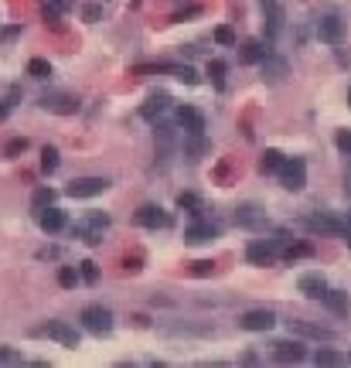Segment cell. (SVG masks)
Instances as JSON below:
<instances>
[{"label": "cell", "mask_w": 351, "mask_h": 368, "mask_svg": "<svg viewBox=\"0 0 351 368\" xmlns=\"http://www.w3.org/2000/svg\"><path fill=\"white\" fill-rule=\"evenodd\" d=\"M113 225V218H109L106 212H89L82 222H76V239H82L86 245H103V235H106V229Z\"/></svg>", "instance_id": "obj_1"}, {"label": "cell", "mask_w": 351, "mask_h": 368, "mask_svg": "<svg viewBox=\"0 0 351 368\" xmlns=\"http://www.w3.org/2000/svg\"><path fill=\"white\" fill-rule=\"evenodd\" d=\"M38 106L45 109V113H55V116H76L82 103H78L76 92H65V89H55V92H45L41 99H38Z\"/></svg>", "instance_id": "obj_2"}, {"label": "cell", "mask_w": 351, "mask_h": 368, "mask_svg": "<svg viewBox=\"0 0 351 368\" xmlns=\"http://www.w3.org/2000/svg\"><path fill=\"white\" fill-rule=\"evenodd\" d=\"M31 337H51V341H58L61 348H78V331L65 321L38 324V327H31Z\"/></svg>", "instance_id": "obj_3"}, {"label": "cell", "mask_w": 351, "mask_h": 368, "mask_svg": "<svg viewBox=\"0 0 351 368\" xmlns=\"http://www.w3.org/2000/svg\"><path fill=\"white\" fill-rule=\"evenodd\" d=\"M78 321H82V327H86L89 334H96V337H103V334H109V331H113V314H109L106 307H99V304L86 307Z\"/></svg>", "instance_id": "obj_4"}, {"label": "cell", "mask_w": 351, "mask_h": 368, "mask_svg": "<svg viewBox=\"0 0 351 368\" xmlns=\"http://www.w3.org/2000/svg\"><path fill=\"white\" fill-rule=\"evenodd\" d=\"M310 232H324V235H345V229L351 225V218H341V215L331 212H314L304 218Z\"/></svg>", "instance_id": "obj_5"}, {"label": "cell", "mask_w": 351, "mask_h": 368, "mask_svg": "<svg viewBox=\"0 0 351 368\" xmlns=\"http://www.w3.org/2000/svg\"><path fill=\"white\" fill-rule=\"evenodd\" d=\"M287 28V14L280 7V0H263V34L266 41H276L280 34Z\"/></svg>", "instance_id": "obj_6"}, {"label": "cell", "mask_w": 351, "mask_h": 368, "mask_svg": "<svg viewBox=\"0 0 351 368\" xmlns=\"http://www.w3.org/2000/svg\"><path fill=\"white\" fill-rule=\"evenodd\" d=\"M280 184L287 188V191H300L307 184V164L300 157H283V164H280Z\"/></svg>", "instance_id": "obj_7"}, {"label": "cell", "mask_w": 351, "mask_h": 368, "mask_svg": "<svg viewBox=\"0 0 351 368\" xmlns=\"http://www.w3.org/2000/svg\"><path fill=\"white\" fill-rule=\"evenodd\" d=\"M106 188H109L106 178H76V181H68L65 195H68V198H96V195H103Z\"/></svg>", "instance_id": "obj_8"}, {"label": "cell", "mask_w": 351, "mask_h": 368, "mask_svg": "<svg viewBox=\"0 0 351 368\" xmlns=\"http://www.w3.org/2000/svg\"><path fill=\"white\" fill-rule=\"evenodd\" d=\"M137 225H143V229H168L171 215L164 212L161 205H140L137 208Z\"/></svg>", "instance_id": "obj_9"}, {"label": "cell", "mask_w": 351, "mask_h": 368, "mask_svg": "<svg viewBox=\"0 0 351 368\" xmlns=\"http://www.w3.org/2000/svg\"><path fill=\"white\" fill-rule=\"evenodd\" d=\"M276 245H280V239H270V242H249L245 260L253 262V266H273L276 262Z\"/></svg>", "instance_id": "obj_10"}, {"label": "cell", "mask_w": 351, "mask_h": 368, "mask_svg": "<svg viewBox=\"0 0 351 368\" xmlns=\"http://www.w3.org/2000/svg\"><path fill=\"white\" fill-rule=\"evenodd\" d=\"M276 324V314L273 310H266V307H260V310H245L243 317H239V327L243 331H270Z\"/></svg>", "instance_id": "obj_11"}, {"label": "cell", "mask_w": 351, "mask_h": 368, "mask_svg": "<svg viewBox=\"0 0 351 368\" xmlns=\"http://www.w3.org/2000/svg\"><path fill=\"white\" fill-rule=\"evenodd\" d=\"M317 38H321L324 45H341V38H345V21L335 14H324L317 21Z\"/></svg>", "instance_id": "obj_12"}, {"label": "cell", "mask_w": 351, "mask_h": 368, "mask_svg": "<svg viewBox=\"0 0 351 368\" xmlns=\"http://www.w3.org/2000/svg\"><path fill=\"white\" fill-rule=\"evenodd\" d=\"M218 232H222V225H215V222H191L184 229V242H191V245L212 242V239H218Z\"/></svg>", "instance_id": "obj_13"}, {"label": "cell", "mask_w": 351, "mask_h": 368, "mask_svg": "<svg viewBox=\"0 0 351 368\" xmlns=\"http://www.w3.org/2000/svg\"><path fill=\"white\" fill-rule=\"evenodd\" d=\"M235 225H243V229H263V225H266V212H263L260 205L245 201V205L235 208Z\"/></svg>", "instance_id": "obj_14"}, {"label": "cell", "mask_w": 351, "mask_h": 368, "mask_svg": "<svg viewBox=\"0 0 351 368\" xmlns=\"http://www.w3.org/2000/svg\"><path fill=\"white\" fill-rule=\"evenodd\" d=\"M273 358L276 362H283V365H297V362H304L307 352L300 341H276L273 344Z\"/></svg>", "instance_id": "obj_15"}, {"label": "cell", "mask_w": 351, "mask_h": 368, "mask_svg": "<svg viewBox=\"0 0 351 368\" xmlns=\"http://www.w3.org/2000/svg\"><path fill=\"white\" fill-rule=\"evenodd\" d=\"M260 72H263V82H266V86H280V82L287 78V61L276 58V55H266V58L260 61Z\"/></svg>", "instance_id": "obj_16"}, {"label": "cell", "mask_w": 351, "mask_h": 368, "mask_svg": "<svg viewBox=\"0 0 351 368\" xmlns=\"http://www.w3.org/2000/svg\"><path fill=\"white\" fill-rule=\"evenodd\" d=\"M297 290L304 293V297H310V300H321L324 293H327V280L321 273H304L297 280Z\"/></svg>", "instance_id": "obj_17"}, {"label": "cell", "mask_w": 351, "mask_h": 368, "mask_svg": "<svg viewBox=\"0 0 351 368\" xmlns=\"http://www.w3.org/2000/svg\"><path fill=\"white\" fill-rule=\"evenodd\" d=\"M38 225H41L48 235H55V232H61L65 225H68V218H65V212H61V208L48 205V208H41V212H38Z\"/></svg>", "instance_id": "obj_18"}, {"label": "cell", "mask_w": 351, "mask_h": 368, "mask_svg": "<svg viewBox=\"0 0 351 368\" xmlns=\"http://www.w3.org/2000/svg\"><path fill=\"white\" fill-rule=\"evenodd\" d=\"M178 123L184 126V133H188V137H191V133H205V116H201L195 106L178 109Z\"/></svg>", "instance_id": "obj_19"}, {"label": "cell", "mask_w": 351, "mask_h": 368, "mask_svg": "<svg viewBox=\"0 0 351 368\" xmlns=\"http://www.w3.org/2000/svg\"><path fill=\"white\" fill-rule=\"evenodd\" d=\"M168 106H171L168 92H151V96H147V103L140 106V116H143V120H157V116H161Z\"/></svg>", "instance_id": "obj_20"}, {"label": "cell", "mask_w": 351, "mask_h": 368, "mask_svg": "<svg viewBox=\"0 0 351 368\" xmlns=\"http://www.w3.org/2000/svg\"><path fill=\"white\" fill-rule=\"evenodd\" d=\"M290 334L314 337V341H331V337H335V331H327V327H317V324H310V321H290Z\"/></svg>", "instance_id": "obj_21"}, {"label": "cell", "mask_w": 351, "mask_h": 368, "mask_svg": "<svg viewBox=\"0 0 351 368\" xmlns=\"http://www.w3.org/2000/svg\"><path fill=\"white\" fill-rule=\"evenodd\" d=\"M266 55H270V48L263 45V41H245L243 51H239V61H245V65H260Z\"/></svg>", "instance_id": "obj_22"}, {"label": "cell", "mask_w": 351, "mask_h": 368, "mask_svg": "<svg viewBox=\"0 0 351 368\" xmlns=\"http://www.w3.org/2000/svg\"><path fill=\"white\" fill-rule=\"evenodd\" d=\"M321 304L327 307V310H331V314H348V293H341V290H331V287H327V293H324L321 297Z\"/></svg>", "instance_id": "obj_23"}, {"label": "cell", "mask_w": 351, "mask_h": 368, "mask_svg": "<svg viewBox=\"0 0 351 368\" xmlns=\"http://www.w3.org/2000/svg\"><path fill=\"white\" fill-rule=\"evenodd\" d=\"M28 76L38 78V82L51 78V61H48V58H31V61H28Z\"/></svg>", "instance_id": "obj_24"}, {"label": "cell", "mask_w": 351, "mask_h": 368, "mask_svg": "<svg viewBox=\"0 0 351 368\" xmlns=\"http://www.w3.org/2000/svg\"><path fill=\"white\" fill-rule=\"evenodd\" d=\"M280 164H283V153H280V150H263V157H260V170H263V174H276V170H280Z\"/></svg>", "instance_id": "obj_25"}, {"label": "cell", "mask_w": 351, "mask_h": 368, "mask_svg": "<svg viewBox=\"0 0 351 368\" xmlns=\"http://www.w3.org/2000/svg\"><path fill=\"white\" fill-rule=\"evenodd\" d=\"M55 198H58V195H55L51 188H38L34 198H31V205H34V212H41V208H48V205H55Z\"/></svg>", "instance_id": "obj_26"}, {"label": "cell", "mask_w": 351, "mask_h": 368, "mask_svg": "<svg viewBox=\"0 0 351 368\" xmlns=\"http://www.w3.org/2000/svg\"><path fill=\"white\" fill-rule=\"evenodd\" d=\"M58 150H55V147H45V150H41V170H45V174H55V170H58Z\"/></svg>", "instance_id": "obj_27"}, {"label": "cell", "mask_w": 351, "mask_h": 368, "mask_svg": "<svg viewBox=\"0 0 351 368\" xmlns=\"http://www.w3.org/2000/svg\"><path fill=\"white\" fill-rule=\"evenodd\" d=\"M76 283H78V270H76V266H61V270H58V287L72 290Z\"/></svg>", "instance_id": "obj_28"}, {"label": "cell", "mask_w": 351, "mask_h": 368, "mask_svg": "<svg viewBox=\"0 0 351 368\" xmlns=\"http://www.w3.org/2000/svg\"><path fill=\"white\" fill-rule=\"evenodd\" d=\"M78 280H82V283H96V280H99V270H96V262H92V260H82V262H78Z\"/></svg>", "instance_id": "obj_29"}, {"label": "cell", "mask_w": 351, "mask_h": 368, "mask_svg": "<svg viewBox=\"0 0 351 368\" xmlns=\"http://www.w3.org/2000/svg\"><path fill=\"white\" fill-rule=\"evenodd\" d=\"M208 76H212V82L222 89V86H225V61H218V58L208 61Z\"/></svg>", "instance_id": "obj_30"}, {"label": "cell", "mask_w": 351, "mask_h": 368, "mask_svg": "<svg viewBox=\"0 0 351 368\" xmlns=\"http://www.w3.org/2000/svg\"><path fill=\"white\" fill-rule=\"evenodd\" d=\"M215 41H218V45H225V48H232L235 45V31H232L229 24H218V28H215Z\"/></svg>", "instance_id": "obj_31"}, {"label": "cell", "mask_w": 351, "mask_h": 368, "mask_svg": "<svg viewBox=\"0 0 351 368\" xmlns=\"http://www.w3.org/2000/svg\"><path fill=\"white\" fill-rule=\"evenodd\" d=\"M314 362H317V365H341V354L331 352V348H317Z\"/></svg>", "instance_id": "obj_32"}, {"label": "cell", "mask_w": 351, "mask_h": 368, "mask_svg": "<svg viewBox=\"0 0 351 368\" xmlns=\"http://www.w3.org/2000/svg\"><path fill=\"white\" fill-rule=\"evenodd\" d=\"M171 72H174V76L181 78L184 86H198V72H195L191 65H181V68H171Z\"/></svg>", "instance_id": "obj_33"}, {"label": "cell", "mask_w": 351, "mask_h": 368, "mask_svg": "<svg viewBox=\"0 0 351 368\" xmlns=\"http://www.w3.org/2000/svg\"><path fill=\"white\" fill-rule=\"evenodd\" d=\"M21 362H24V358H21L17 348H7V344L0 348V365H21Z\"/></svg>", "instance_id": "obj_34"}, {"label": "cell", "mask_w": 351, "mask_h": 368, "mask_svg": "<svg viewBox=\"0 0 351 368\" xmlns=\"http://www.w3.org/2000/svg\"><path fill=\"white\" fill-rule=\"evenodd\" d=\"M41 17H45V24H48L51 31H61V14H58V11H51L48 4L41 7Z\"/></svg>", "instance_id": "obj_35"}, {"label": "cell", "mask_w": 351, "mask_h": 368, "mask_svg": "<svg viewBox=\"0 0 351 368\" xmlns=\"http://www.w3.org/2000/svg\"><path fill=\"white\" fill-rule=\"evenodd\" d=\"M24 150H28V140H24V137L7 140V147H4V153H7V157H17V153H24Z\"/></svg>", "instance_id": "obj_36"}, {"label": "cell", "mask_w": 351, "mask_h": 368, "mask_svg": "<svg viewBox=\"0 0 351 368\" xmlns=\"http://www.w3.org/2000/svg\"><path fill=\"white\" fill-rule=\"evenodd\" d=\"M178 208H201V198L191 195V191H184V195H178Z\"/></svg>", "instance_id": "obj_37"}, {"label": "cell", "mask_w": 351, "mask_h": 368, "mask_svg": "<svg viewBox=\"0 0 351 368\" xmlns=\"http://www.w3.org/2000/svg\"><path fill=\"white\" fill-rule=\"evenodd\" d=\"M82 17H86V21H89V24H96V21H99V17H103V7H99V4H89V7H86V11H82Z\"/></svg>", "instance_id": "obj_38"}, {"label": "cell", "mask_w": 351, "mask_h": 368, "mask_svg": "<svg viewBox=\"0 0 351 368\" xmlns=\"http://www.w3.org/2000/svg\"><path fill=\"white\" fill-rule=\"evenodd\" d=\"M310 252H314L310 245H290V249H287V260H300V256H310Z\"/></svg>", "instance_id": "obj_39"}, {"label": "cell", "mask_w": 351, "mask_h": 368, "mask_svg": "<svg viewBox=\"0 0 351 368\" xmlns=\"http://www.w3.org/2000/svg\"><path fill=\"white\" fill-rule=\"evenodd\" d=\"M48 7H51V11H58V14H65V11H72V4H76V0H45Z\"/></svg>", "instance_id": "obj_40"}, {"label": "cell", "mask_w": 351, "mask_h": 368, "mask_svg": "<svg viewBox=\"0 0 351 368\" xmlns=\"http://www.w3.org/2000/svg\"><path fill=\"white\" fill-rule=\"evenodd\" d=\"M38 260H61L58 245H48V249H38Z\"/></svg>", "instance_id": "obj_41"}, {"label": "cell", "mask_w": 351, "mask_h": 368, "mask_svg": "<svg viewBox=\"0 0 351 368\" xmlns=\"http://www.w3.org/2000/svg\"><path fill=\"white\" fill-rule=\"evenodd\" d=\"M337 150L351 153V133H348V130H341V133H337Z\"/></svg>", "instance_id": "obj_42"}, {"label": "cell", "mask_w": 351, "mask_h": 368, "mask_svg": "<svg viewBox=\"0 0 351 368\" xmlns=\"http://www.w3.org/2000/svg\"><path fill=\"white\" fill-rule=\"evenodd\" d=\"M215 270V262H208V260H201V262H195V276H208Z\"/></svg>", "instance_id": "obj_43"}, {"label": "cell", "mask_w": 351, "mask_h": 368, "mask_svg": "<svg viewBox=\"0 0 351 368\" xmlns=\"http://www.w3.org/2000/svg\"><path fill=\"white\" fill-rule=\"evenodd\" d=\"M11 109H14V103H11V99H4V103H0V123L11 116Z\"/></svg>", "instance_id": "obj_44"}, {"label": "cell", "mask_w": 351, "mask_h": 368, "mask_svg": "<svg viewBox=\"0 0 351 368\" xmlns=\"http://www.w3.org/2000/svg\"><path fill=\"white\" fill-rule=\"evenodd\" d=\"M17 34H21V28H7L4 34H0V38H4V41H14Z\"/></svg>", "instance_id": "obj_45"}, {"label": "cell", "mask_w": 351, "mask_h": 368, "mask_svg": "<svg viewBox=\"0 0 351 368\" xmlns=\"http://www.w3.org/2000/svg\"><path fill=\"white\" fill-rule=\"evenodd\" d=\"M191 14H198V7H191V11H181V14H174V21H184V17H191Z\"/></svg>", "instance_id": "obj_46"}, {"label": "cell", "mask_w": 351, "mask_h": 368, "mask_svg": "<svg viewBox=\"0 0 351 368\" xmlns=\"http://www.w3.org/2000/svg\"><path fill=\"white\" fill-rule=\"evenodd\" d=\"M345 242L351 245V225H348V229H345Z\"/></svg>", "instance_id": "obj_47"}, {"label": "cell", "mask_w": 351, "mask_h": 368, "mask_svg": "<svg viewBox=\"0 0 351 368\" xmlns=\"http://www.w3.org/2000/svg\"><path fill=\"white\" fill-rule=\"evenodd\" d=\"M345 188H348V191H351V174H345Z\"/></svg>", "instance_id": "obj_48"}, {"label": "cell", "mask_w": 351, "mask_h": 368, "mask_svg": "<svg viewBox=\"0 0 351 368\" xmlns=\"http://www.w3.org/2000/svg\"><path fill=\"white\" fill-rule=\"evenodd\" d=\"M348 103H351V92H348Z\"/></svg>", "instance_id": "obj_49"}]
</instances>
